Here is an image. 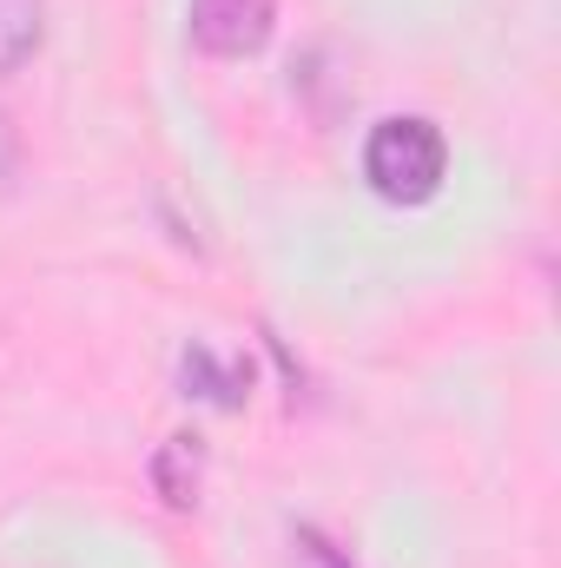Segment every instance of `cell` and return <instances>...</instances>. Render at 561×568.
Wrapping results in <instances>:
<instances>
[{
    "label": "cell",
    "instance_id": "cell-1",
    "mask_svg": "<svg viewBox=\"0 0 561 568\" xmlns=\"http://www.w3.org/2000/svg\"><path fill=\"white\" fill-rule=\"evenodd\" d=\"M442 165H449V145L442 133L429 126V120H384L370 145H364V172H370V185L384 192V199H397V205H422L436 185H442Z\"/></svg>",
    "mask_w": 561,
    "mask_h": 568
},
{
    "label": "cell",
    "instance_id": "cell-2",
    "mask_svg": "<svg viewBox=\"0 0 561 568\" xmlns=\"http://www.w3.org/2000/svg\"><path fill=\"white\" fill-rule=\"evenodd\" d=\"M272 20H278L272 0H192V40L225 60L258 53L272 40Z\"/></svg>",
    "mask_w": 561,
    "mask_h": 568
},
{
    "label": "cell",
    "instance_id": "cell-3",
    "mask_svg": "<svg viewBox=\"0 0 561 568\" xmlns=\"http://www.w3.org/2000/svg\"><path fill=\"white\" fill-rule=\"evenodd\" d=\"M40 33H47V7L40 0H0V73L33 60Z\"/></svg>",
    "mask_w": 561,
    "mask_h": 568
},
{
    "label": "cell",
    "instance_id": "cell-4",
    "mask_svg": "<svg viewBox=\"0 0 561 568\" xmlns=\"http://www.w3.org/2000/svg\"><path fill=\"white\" fill-rule=\"evenodd\" d=\"M13 165H20V140H13V120L0 113V192H7V179H13Z\"/></svg>",
    "mask_w": 561,
    "mask_h": 568
}]
</instances>
